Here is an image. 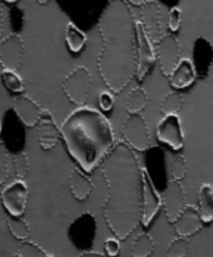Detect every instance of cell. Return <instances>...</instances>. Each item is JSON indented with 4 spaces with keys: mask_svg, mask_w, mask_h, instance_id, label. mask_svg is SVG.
<instances>
[{
    "mask_svg": "<svg viewBox=\"0 0 213 257\" xmlns=\"http://www.w3.org/2000/svg\"><path fill=\"white\" fill-rule=\"evenodd\" d=\"M23 47L22 38L18 34H12L8 38L2 40L0 44V63L4 69L18 70L20 67L23 58Z\"/></svg>",
    "mask_w": 213,
    "mask_h": 257,
    "instance_id": "obj_13",
    "label": "cell"
},
{
    "mask_svg": "<svg viewBox=\"0 0 213 257\" xmlns=\"http://www.w3.org/2000/svg\"><path fill=\"white\" fill-rule=\"evenodd\" d=\"M162 196L153 185L152 178L147 168L143 167V213L142 225L144 227L152 223L162 207Z\"/></svg>",
    "mask_w": 213,
    "mask_h": 257,
    "instance_id": "obj_10",
    "label": "cell"
},
{
    "mask_svg": "<svg viewBox=\"0 0 213 257\" xmlns=\"http://www.w3.org/2000/svg\"><path fill=\"white\" fill-rule=\"evenodd\" d=\"M78 257H107L99 252H92V251H87V252H83L82 255L78 256Z\"/></svg>",
    "mask_w": 213,
    "mask_h": 257,
    "instance_id": "obj_34",
    "label": "cell"
},
{
    "mask_svg": "<svg viewBox=\"0 0 213 257\" xmlns=\"http://www.w3.org/2000/svg\"><path fill=\"white\" fill-rule=\"evenodd\" d=\"M188 250H189V241L187 240V237L179 236L174 238L168 246L167 257H185Z\"/></svg>",
    "mask_w": 213,
    "mask_h": 257,
    "instance_id": "obj_27",
    "label": "cell"
},
{
    "mask_svg": "<svg viewBox=\"0 0 213 257\" xmlns=\"http://www.w3.org/2000/svg\"><path fill=\"white\" fill-rule=\"evenodd\" d=\"M183 104V98L179 93L170 92L164 95L160 103V112L163 115L177 114Z\"/></svg>",
    "mask_w": 213,
    "mask_h": 257,
    "instance_id": "obj_24",
    "label": "cell"
},
{
    "mask_svg": "<svg viewBox=\"0 0 213 257\" xmlns=\"http://www.w3.org/2000/svg\"><path fill=\"white\" fill-rule=\"evenodd\" d=\"M28 186L23 180H17L3 188L2 191V203L10 216L20 217L24 215L25 207L28 201Z\"/></svg>",
    "mask_w": 213,
    "mask_h": 257,
    "instance_id": "obj_7",
    "label": "cell"
},
{
    "mask_svg": "<svg viewBox=\"0 0 213 257\" xmlns=\"http://www.w3.org/2000/svg\"><path fill=\"white\" fill-rule=\"evenodd\" d=\"M98 104H99L100 109L105 110V112H109L112 110V108L114 107V97L113 94H110L109 92H102L98 98Z\"/></svg>",
    "mask_w": 213,
    "mask_h": 257,
    "instance_id": "obj_33",
    "label": "cell"
},
{
    "mask_svg": "<svg viewBox=\"0 0 213 257\" xmlns=\"http://www.w3.org/2000/svg\"><path fill=\"white\" fill-rule=\"evenodd\" d=\"M8 228H9L10 233L17 240L27 241L30 236L29 226H28V223L24 220H22L19 217L12 216L10 218H8Z\"/></svg>",
    "mask_w": 213,
    "mask_h": 257,
    "instance_id": "obj_25",
    "label": "cell"
},
{
    "mask_svg": "<svg viewBox=\"0 0 213 257\" xmlns=\"http://www.w3.org/2000/svg\"><path fill=\"white\" fill-rule=\"evenodd\" d=\"M47 257H55V256H53V255H48Z\"/></svg>",
    "mask_w": 213,
    "mask_h": 257,
    "instance_id": "obj_38",
    "label": "cell"
},
{
    "mask_svg": "<svg viewBox=\"0 0 213 257\" xmlns=\"http://www.w3.org/2000/svg\"><path fill=\"white\" fill-rule=\"evenodd\" d=\"M38 3H39L40 5H45V4H48V3L50 2V0H37Z\"/></svg>",
    "mask_w": 213,
    "mask_h": 257,
    "instance_id": "obj_36",
    "label": "cell"
},
{
    "mask_svg": "<svg viewBox=\"0 0 213 257\" xmlns=\"http://www.w3.org/2000/svg\"><path fill=\"white\" fill-rule=\"evenodd\" d=\"M180 48L177 38L173 34L162 35L155 44V57L159 63L160 70L164 77H169L170 73L179 62Z\"/></svg>",
    "mask_w": 213,
    "mask_h": 257,
    "instance_id": "obj_8",
    "label": "cell"
},
{
    "mask_svg": "<svg viewBox=\"0 0 213 257\" xmlns=\"http://www.w3.org/2000/svg\"><path fill=\"white\" fill-rule=\"evenodd\" d=\"M182 24V12L179 8L173 7L168 14V28L170 32H178Z\"/></svg>",
    "mask_w": 213,
    "mask_h": 257,
    "instance_id": "obj_31",
    "label": "cell"
},
{
    "mask_svg": "<svg viewBox=\"0 0 213 257\" xmlns=\"http://www.w3.org/2000/svg\"><path fill=\"white\" fill-rule=\"evenodd\" d=\"M13 257H19V256H18V255H17V253H15V255H14V256H13Z\"/></svg>",
    "mask_w": 213,
    "mask_h": 257,
    "instance_id": "obj_39",
    "label": "cell"
},
{
    "mask_svg": "<svg viewBox=\"0 0 213 257\" xmlns=\"http://www.w3.org/2000/svg\"><path fill=\"white\" fill-rule=\"evenodd\" d=\"M148 103V95L142 88H133L127 98V112L140 113Z\"/></svg>",
    "mask_w": 213,
    "mask_h": 257,
    "instance_id": "obj_22",
    "label": "cell"
},
{
    "mask_svg": "<svg viewBox=\"0 0 213 257\" xmlns=\"http://www.w3.org/2000/svg\"><path fill=\"white\" fill-rule=\"evenodd\" d=\"M198 210L204 223L213 221V186L203 183L198 192Z\"/></svg>",
    "mask_w": 213,
    "mask_h": 257,
    "instance_id": "obj_20",
    "label": "cell"
},
{
    "mask_svg": "<svg viewBox=\"0 0 213 257\" xmlns=\"http://www.w3.org/2000/svg\"><path fill=\"white\" fill-rule=\"evenodd\" d=\"M102 172L108 188L103 215L115 237L125 240L142 222L143 167L133 148L119 141L102 163Z\"/></svg>",
    "mask_w": 213,
    "mask_h": 257,
    "instance_id": "obj_1",
    "label": "cell"
},
{
    "mask_svg": "<svg viewBox=\"0 0 213 257\" xmlns=\"http://www.w3.org/2000/svg\"><path fill=\"white\" fill-rule=\"evenodd\" d=\"M92 75L85 67H78L63 80V92L75 105H84L90 90Z\"/></svg>",
    "mask_w": 213,
    "mask_h": 257,
    "instance_id": "obj_5",
    "label": "cell"
},
{
    "mask_svg": "<svg viewBox=\"0 0 213 257\" xmlns=\"http://www.w3.org/2000/svg\"><path fill=\"white\" fill-rule=\"evenodd\" d=\"M14 165H15V172L20 180H24L29 171V162H28V157L25 153H18L14 157Z\"/></svg>",
    "mask_w": 213,
    "mask_h": 257,
    "instance_id": "obj_30",
    "label": "cell"
},
{
    "mask_svg": "<svg viewBox=\"0 0 213 257\" xmlns=\"http://www.w3.org/2000/svg\"><path fill=\"white\" fill-rule=\"evenodd\" d=\"M197 77V72H195V67L193 62L188 58H183L178 62L173 72L170 73L168 79H169V84L175 89H184V88L189 87L193 84Z\"/></svg>",
    "mask_w": 213,
    "mask_h": 257,
    "instance_id": "obj_18",
    "label": "cell"
},
{
    "mask_svg": "<svg viewBox=\"0 0 213 257\" xmlns=\"http://www.w3.org/2000/svg\"><path fill=\"white\" fill-rule=\"evenodd\" d=\"M137 35H138V65L135 78L142 82L145 75L150 70L155 60V49L153 48L152 40L148 37L147 32L143 28L140 20H137Z\"/></svg>",
    "mask_w": 213,
    "mask_h": 257,
    "instance_id": "obj_11",
    "label": "cell"
},
{
    "mask_svg": "<svg viewBox=\"0 0 213 257\" xmlns=\"http://www.w3.org/2000/svg\"><path fill=\"white\" fill-rule=\"evenodd\" d=\"M70 191H72L73 196L75 200L78 201H85L89 197L90 192L93 190L92 181L87 177L83 171L79 168H74L70 175Z\"/></svg>",
    "mask_w": 213,
    "mask_h": 257,
    "instance_id": "obj_19",
    "label": "cell"
},
{
    "mask_svg": "<svg viewBox=\"0 0 213 257\" xmlns=\"http://www.w3.org/2000/svg\"><path fill=\"white\" fill-rule=\"evenodd\" d=\"M187 175V162L182 155L173 156L172 163H170V176L173 180L180 181Z\"/></svg>",
    "mask_w": 213,
    "mask_h": 257,
    "instance_id": "obj_29",
    "label": "cell"
},
{
    "mask_svg": "<svg viewBox=\"0 0 213 257\" xmlns=\"http://www.w3.org/2000/svg\"><path fill=\"white\" fill-rule=\"evenodd\" d=\"M88 38L83 30H80L74 23H68L65 27V43L70 52L79 53L85 47Z\"/></svg>",
    "mask_w": 213,
    "mask_h": 257,
    "instance_id": "obj_21",
    "label": "cell"
},
{
    "mask_svg": "<svg viewBox=\"0 0 213 257\" xmlns=\"http://www.w3.org/2000/svg\"><path fill=\"white\" fill-rule=\"evenodd\" d=\"M2 80L3 84L14 93H22L24 90V82L18 74L17 70H10V69H3L2 72Z\"/></svg>",
    "mask_w": 213,
    "mask_h": 257,
    "instance_id": "obj_26",
    "label": "cell"
},
{
    "mask_svg": "<svg viewBox=\"0 0 213 257\" xmlns=\"http://www.w3.org/2000/svg\"><path fill=\"white\" fill-rule=\"evenodd\" d=\"M154 250L153 238L148 233L137 236L132 246V257H149Z\"/></svg>",
    "mask_w": 213,
    "mask_h": 257,
    "instance_id": "obj_23",
    "label": "cell"
},
{
    "mask_svg": "<svg viewBox=\"0 0 213 257\" xmlns=\"http://www.w3.org/2000/svg\"><path fill=\"white\" fill-rule=\"evenodd\" d=\"M160 196H162V205L168 222L174 223L185 206V193L183 186L180 185L179 181L172 178L167 182Z\"/></svg>",
    "mask_w": 213,
    "mask_h": 257,
    "instance_id": "obj_9",
    "label": "cell"
},
{
    "mask_svg": "<svg viewBox=\"0 0 213 257\" xmlns=\"http://www.w3.org/2000/svg\"><path fill=\"white\" fill-rule=\"evenodd\" d=\"M60 132L69 155L87 173L102 166L115 146L110 122L92 107L82 105L70 113Z\"/></svg>",
    "mask_w": 213,
    "mask_h": 257,
    "instance_id": "obj_3",
    "label": "cell"
},
{
    "mask_svg": "<svg viewBox=\"0 0 213 257\" xmlns=\"http://www.w3.org/2000/svg\"><path fill=\"white\" fill-rule=\"evenodd\" d=\"M37 127L38 138H39V143L43 150H53L57 146V143L59 142V138L62 137V132H60V128L57 125L49 110H44Z\"/></svg>",
    "mask_w": 213,
    "mask_h": 257,
    "instance_id": "obj_16",
    "label": "cell"
},
{
    "mask_svg": "<svg viewBox=\"0 0 213 257\" xmlns=\"http://www.w3.org/2000/svg\"><path fill=\"white\" fill-rule=\"evenodd\" d=\"M102 50L98 69L104 84L120 93L135 78L138 65L137 20L127 0H109L98 20Z\"/></svg>",
    "mask_w": 213,
    "mask_h": 257,
    "instance_id": "obj_2",
    "label": "cell"
},
{
    "mask_svg": "<svg viewBox=\"0 0 213 257\" xmlns=\"http://www.w3.org/2000/svg\"><path fill=\"white\" fill-rule=\"evenodd\" d=\"M203 223L204 222L200 217L199 210L193 205H185L179 217L173 225H174V231L178 236L189 237L202 228Z\"/></svg>",
    "mask_w": 213,
    "mask_h": 257,
    "instance_id": "obj_15",
    "label": "cell"
},
{
    "mask_svg": "<svg viewBox=\"0 0 213 257\" xmlns=\"http://www.w3.org/2000/svg\"><path fill=\"white\" fill-rule=\"evenodd\" d=\"M13 109L27 127H35L44 113V109L37 102L25 95H20L13 100Z\"/></svg>",
    "mask_w": 213,
    "mask_h": 257,
    "instance_id": "obj_17",
    "label": "cell"
},
{
    "mask_svg": "<svg viewBox=\"0 0 213 257\" xmlns=\"http://www.w3.org/2000/svg\"><path fill=\"white\" fill-rule=\"evenodd\" d=\"M122 135L124 142H127L133 150L143 152L149 148V131L140 113H129L122 127Z\"/></svg>",
    "mask_w": 213,
    "mask_h": 257,
    "instance_id": "obj_6",
    "label": "cell"
},
{
    "mask_svg": "<svg viewBox=\"0 0 213 257\" xmlns=\"http://www.w3.org/2000/svg\"><path fill=\"white\" fill-rule=\"evenodd\" d=\"M95 236H97V220L89 212L80 215L68 227V237L72 245L84 252L92 247Z\"/></svg>",
    "mask_w": 213,
    "mask_h": 257,
    "instance_id": "obj_4",
    "label": "cell"
},
{
    "mask_svg": "<svg viewBox=\"0 0 213 257\" xmlns=\"http://www.w3.org/2000/svg\"><path fill=\"white\" fill-rule=\"evenodd\" d=\"M17 255L19 257H47L48 255L44 252L40 246L37 243L30 242V241H23L17 250Z\"/></svg>",
    "mask_w": 213,
    "mask_h": 257,
    "instance_id": "obj_28",
    "label": "cell"
},
{
    "mask_svg": "<svg viewBox=\"0 0 213 257\" xmlns=\"http://www.w3.org/2000/svg\"><path fill=\"white\" fill-rule=\"evenodd\" d=\"M127 2L130 3V4H133V5H137V7H142V5L144 4L147 0H127Z\"/></svg>",
    "mask_w": 213,
    "mask_h": 257,
    "instance_id": "obj_35",
    "label": "cell"
},
{
    "mask_svg": "<svg viewBox=\"0 0 213 257\" xmlns=\"http://www.w3.org/2000/svg\"><path fill=\"white\" fill-rule=\"evenodd\" d=\"M140 23L153 44L162 38L160 30V8L155 0H147L140 7Z\"/></svg>",
    "mask_w": 213,
    "mask_h": 257,
    "instance_id": "obj_14",
    "label": "cell"
},
{
    "mask_svg": "<svg viewBox=\"0 0 213 257\" xmlns=\"http://www.w3.org/2000/svg\"><path fill=\"white\" fill-rule=\"evenodd\" d=\"M157 137L172 150L179 151L184 146V135L178 114H168L157 125Z\"/></svg>",
    "mask_w": 213,
    "mask_h": 257,
    "instance_id": "obj_12",
    "label": "cell"
},
{
    "mask_svg": "<svg viewBox=\"0 0 213 257\" xmlns=\"http://www.w3.org/2000/svg\"><path fill=\"white\" fill-rule=\"evenodd\" d=\"M4 2H7V3H10V4H12V3H15V2H18V0H4Z\"/></svg>",
    "mask_w": 213,
    "mask_h": 257,
    "instance_id": "obj_37",
    "label": "cell"
},
{
    "mask_svg": "<svg viewBox=\"0 0 213 257\" xmlns=\"http://www.w3.org/2000/svg\"><path fill=\"white\" fill-rule=\"evenodd\" d=\"M104 251L107 253L108 257H117L119 255L120 252V242H119V238H114V237H110L107 238L104 241Z\"/></svg>",
    "mask_w": 213,
    "mask_h": 257,
    "instance_id": "obj_32",
    "label": "cell"
}]
</instances>
